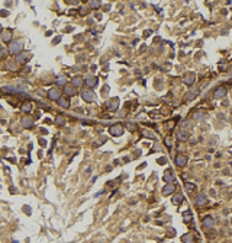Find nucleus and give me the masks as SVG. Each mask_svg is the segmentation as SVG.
<instances>
[{"label": "nucleus", "instance_id": "nucleus-30", "mask_svg": "<svg viewBox=\"0 0 232 243\" xmlns=\"http://www.w3.org/2000/svg\"><path fill=\"white\" fill-rule=\"evenodd\" d=\"M145 135H148V137H151V138H155V134L151 132V131H145Z\"/></svg>", "mask_w": 232, "mask_h": 243}, {"label": "nucleus", "instance_id": "nucleus-10", "mask_svg": "<svg viewBox=\"0 0 232 243\" xmlns=\"http://www.w3.org/2000/svg\"><path fill=\"white\" fill-rule=\"evenodd\" d=\"M64 95H65V96H74V95H76L74 86H65V87H64Z\"/></svg>", "mask_w": 232, "mask_h": 243}, {"label": "nucleus", "instance_id": "nucleus-22", "mask_svg": "<svg viewBox=\"0 0 232 243\" xmlns=\"http://www.w3.org/2000/svg\"><path fill=\"white\" fill-rule=\"evenodd\" d=\"M184 188H186L187 192H193L194 189H196V185H194V183H190V182H187V183L184 185Z\"/></svg>", "mask_w": 232, "mask_h": 243}, {"label": "nucleus", "instance_id": "nucleus-16", "mask_svg": "<svg viewBox=\"0 0 232 243\" xmlns=\"http://www.w3.org/2000/svg\"><path fill=\"white\" fill-rule=\"evenodd\" d=\"M28 58H29V54H19V57L16 58V61L18 63H25V61H28Z\"/></svg>", "mask_w": 232, "mask_h": 243}, {"label": "nucleus", "instance_id": "nucleus-25", "mask_svg": "<svg viewBox=\"0 0 232 243\" xmlns=\"http://www.w3.org/2000/svg\"><path fill=\"white\" fill-rule=\"evenodd\" d=\"M90 6L94 7V9H97V7L100 6V1H90Z\"/></svg>", "mask_w": 232, "mask_h": 243}, {"label": "nucleus", "instance_id": "nucleus-3", "mask_svg": "<svg viewBox=\"0 0 232 243\" xmlns=\"http://www.w3.org/2000/svg\"><path fill=\"white\" fill-rule=\"evenodd\" d=\"M81 98L84 99V101H87V102H93L94 101V93L91 92V90H81Z\"/></svg>", "mask_w": 232, "mask_h": 243}, {"label": "nucleus", "instance_id": "nucleus-4", "mask_svg": "<svg viewBox=\"0 0 232 243\" xmlns=\"http://www.w3.org/2000/svg\"><path fill=\"white\" fill-rule=\"evenodd\" d=\"M109 131H110V134L112 135H122L123 134V127L122 125H112L110 128H109Z\"/></svg>", "mask_w": 232, "mask_h": 243}, {"label": "nucleus", "instance_id": "nucleus-1", "mask_svg": "<svg viewBox=\"0 0 232 243\" xmlns=\"http://www.w3.org/2000/svg\"><path fill=\"white\" fill-rule=\"evenodd\" d=\"M22 48H23V42H22V41H13V42L9 45V51H10L12 54H18V52H20Z\"/></svg>", "mask_w": 232, "mask_h": 243}, {"label": "nucleus", "instance_id": "nucleus-26", "mask_svg": "<svg viewBox=\"0 0 232 243\" xmlns=\"http://www.w3.org/2000/svg\"><path fill=\"white\" fill-rule=\"evenodd\" d=\"M22 109H23L25 112H28V111H31V105H29V103H26V105H23V106H22Z\"/></svg>", "mask_w": 232, "mask_h": 243}, {"label": "nucleus", "instance_id": "nucleus-19", "mask_svg": "<svg viewBox=\"0 0 232 243\" xmlns=\"http://www.w3.org/2000/svg\"><path fill=\"white\" fill-rule=\"evenodd\" d=\"M108 108L109 109H116L117 108V99H110L108 102Z\"/></svg>", "mask_w": 232, "mask_h": 243}, {"label": "nucleus", "instance_id": "nucleus-23", "mask_svg": "<svg viewBox=\"0 0 232 243\" xmlns=\"http://www.w3.org/2000/svg\"><path fill=\"white\" fill-rule=\"evenodd\" d=\"M81 84H83V79H81V77H74V79H73V86L80 87Z\"/></svg>", "mask_w": 232, "mask_h": 243}, {"label": "nucleus", "instance_id": "nucleus-17", "mask_svg": "<svg viewBox=\"0 0 232 243\" xmlns=\"http://www.w3.org/2000/svg\"><path fill=\"white\" fill-rule=\"evenodd\" d=\"M55 81H57V84H58V86H64V84L67 83V77L61 74V76H58V77H57V80H55Z\"/></svg>", "mask_w": 232, "mask_h": 243}, {"label": "nucleus", "instance_id": "nucleus-2", "mask_svg": "<svg viewBox=\"0 0 232 243\" xmlns=\"http://www.w3.org/2000/svg\"><path fill=\"white\" fill-rule=\"evenodd\" d=\"M48 96H49V99H52V101H60V99H61V92H60V89L54 87V89H51V90L48 92Z\"/></svg>", "mask_w": 232, "mask_h": 243}, {"label": "nucleus", "instance_id": "nucleus-27", "mask_svg": "<svg viewBox=\"0 0 232 243\" xmlns=\"http://www.w3.org/2000/svg\"><path fill=\"white\" fill-rule=\"evenodd\" d=\"M55 122L60 124V125H63V124H64V118H63V117H58V118L55 120Z\"/></svg>", "mask_w": 232, "mask_h": 243}, {"label": "nucleus", "instance_id": "nucleus-18", "mask_svg": "<svg viewBox=\"0 0 232 243\" xmlns=\"http://www.w3.org/2000/svg\"><path fill=\"white\" fill-rule=\"evenodd\" d=\"M58 103H60V106H63V108H68V106H70V102H68L67 98H61V99L58 101Z\"/></svg>", "mask_w": 232, "mask_h": 243}, {"label": "nucleus", "instance_id": "nucleus-9", "mask_svg": "<svg viewBox=\"0 0 232 243\" xmlns=\"http://www.w3.org/2000/svg\"><path fill=\"white\" fill-rule=\"evenodd\" d=\"M206 203H207V197L205 194H199L197 198H196V204L197 205H205Z\"/></svg>", "mask_w": 232, "mask_h": 243}, {"label": "nucleus", "instance_id": "nucleus-14", "mask_svg": "<svg viewBox=\"0 0 232 243\" xmlns=\"http://www.w3.org/2000/svg\"><path fill=\"white\" fill-rule=\"evenodd\" d=\"M181 240H183V243H196V240H194V237L190 234V233H187V234H184L183 237H181Z\"/></svg>", "mask_w": 232, "mask_h": 243}, {"label": "nucleus", "instance_id": "nucleus-13", "mask_svg": "<svg viewBox=\"0 0 232 243\" xmlns=\"http://www.w3.org/2000/svg\"><path fill=\"white\" fill-rule=\"evenodd\" d=\"M184 83H186V84H189V86H190V84H193L194 83V74L193 73H187V74H186V76H184Z\"/></svg>", "mask_w": 232, "mask_h": 243}, {"label": "nucleus", "instance_id": "nucleus-29", "mask_svg": "<svg viewBox=\"0 0 232 243\" xmlns=\"http://www.w3.org/2000/svg\"><path fill=\"white\" fill-rule=\"evenodd\" d=\"M158 163H160V164H165V163H167V159H165V157H160V159H158Z\"/></svg>", "mask_w": 232, "mask_h": 243}, {"label": "nucleus", "instance_id": "nucleus-11", "mask_svg": "<svg viewBox=\"0 0 232 243\" xmlns=\"http://www.w3.org/2000/svg\"><path fill=\"white\" fill-rule=\"evenodd\" d=\"M225 95H226V89H225V87H218L216 92H215V98H216V99H221V98H224Z\"/></svg>", "mask_w": 232, "mask_h": 243}, {"label": "nucleus", "instance_id": "nucleus-8", "mask_svg": "<svg viewBox=\"0 0 232 243\" xmlns=\"http://www.w3.org/2000/svg\"><path fill=\"white\" fill-rule=\"evenodd\" d=\"M1 41L3 42H10L12 41V32L9 29H4L3 34H1Z\"/></svg>", "mask_w": 232, "mask_h": 243}, {"label": "nucleus", "instance_id": "nucleus-24", "mask_svg": "<svg viewBox=\"0 0 232 243\" xmlns=\"http://www.w3.org/2000/svg\"><path fill=\"white\" fill-rule=\"evenodd\" d=\"M164 144H165L167 147H171V146H173V140H171V137H167V138L164 140Z\"/></svg>", "mask_w": 232, "mask_h": 243}, {"label": "nucleus", "instance_id": "nucleus-5", "mask_svg": "<svg viewBox=\"0 0 232 243\" xmlns=\"http://www.w3.org/2000/svg\"><path fill=\"white\" fill-rule=\"evenodd\" d=\"M176 164H177L179 167L186 166V164H187V157L183 156V154H177V156H176Z\"/></svg>", "mask_w": 232, "mask_h": 243}, {"label": "nucleus", "instance_id": "nucleus-20", "mask_svg": "<svg viewBox=\"0 0 232 243\" xmlns=\"http://www.w3.org/2000/svg\"><path fill=\"white\" fill-rule=\"evenodd\" d=\"M181 201H183V195H180V194H177V195H174L171 198V203L173 204H180Z\"/></svg>", "mask_w": 232, "mask_h": 243}, {"label": "nucleus", "instance_id": "nucleus-7", "mask_svg": "<svg viewBox=\"0 0 232 243\" xmlns=\"http://www.w3.org/2000/svg\"><path fill=\"white\" fill-rule=\"evenodd\" d=\"M174 189H176V186H174L173 183H168V185H165V186L162 188V195H170V194L174 192Z\"/></svg>", "mask_w": 232, "mask_h": 243}, {"label": "nucleus", "instance_id": "nucleus-6", "mask_svg": "<svg viewBox=\"0 0 232 243\" xmlns=\"http://www.w3.org/2000/svg\"><path fill=\"white\" fill-rule=\"evenodd\" d=\"M162 179H164L165 182H168V183H174V173L168 169V170H165V173L162 175Z\"/></svg>", "mask_w": 232, "mask_h": 243}, {"label": "nucleus", "instance_id": "nucleus-12", "mask_svg": "<svg viewBox=\"0 0 232 243\" xmlns=\"http://www.w3.org/2000/svg\"><path fill=\"white\" fill-rule=\"evenodd\" d=\"M86 84H87L89 87H94V86L97 84V77H94V76L87 77V79H86Z\"/></svg>", "mask_w": 232, "mask_h": 243}, {"label": "nucleus", "instance_id": "nucleus-28", "mask_svg": "<svg viewBox=\"0 0 232 243\" xmlns=\"http://www.w3.org/2000/svg\"><path fill=\"white\" fill-rule=\"evenodd\" d=\"M190 218H192V214H190V213L184 214V221H190Z\"/></svg>", "mask_w": 232, "mask_h": 243}, {"label": "nucleus", "instance_id": "nucleus-21", "mask_svg": "<svg viewBox=\"0 0 232 243\" xmlns=\"http://www.w3.org/2000/svg\"><path fill=\"white\" fill-rule=\"evenodd\" d=\"M203 224H205L206 227H212V226H213V218H212V217H206L205 221H203Z\"/></svg>", "mask_w": 232, "mask_h": 243}, {"label": "nucleus", "instance_id": "nucleus-15", "mask_svg": "<svg viewBox=\"0 0 232 243\" xmlns=\"http://www.w3.org/2000/svg\"><path fill=\"white\" fill-rule=\"evenodd\" d=\"M22 125H23L25 128H31V127L34 125V120L26 117V118H23V120H22Z\"/></svg>", "mask_w": 232, "mask_h": 243}]
</instances>
